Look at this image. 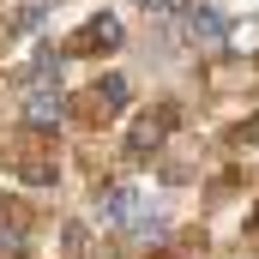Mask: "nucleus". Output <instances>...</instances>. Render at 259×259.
<instances>
[{"mask_svg":"<svg viewBox=\"0 0 259 259\" xmlns=\"http://www.w3.org/2000/svg\"><path fill=\"white\" fill-rule=\"evenodd\" d=\"M109 49H121V18H109V12L84 18V24L66 36V55H109Z\"/></svg>","mask_w":259,"mask_h":259,"instance_id":"nucleus-1","label":"nucleus"},{"mask_svg":"<svg viewBox=\"0 0 259 259\" xmlns=\"http://www.w3.org/2000/svg\"><path fill=\"white\" fill-rule=\"evenodd\" d=\"M187 36H193L199 49H223L229 18H223V12H211V6H187Z\"/></svg>","mask_w":259,"mask_h":259,"instance_id":"nucleus-2","label":"nucleus"},{"mask_svg":"<svg viewBox=\"0 0 259 259\" xmlns=\"http://www.w3.org/2000/svg\"><path fill=\"white\" fill-rule=\"evenodd\" d=\"M121 103H127V78H115V72H109V78H97V84H91V115H115Z\"/></svg>","mask_w":259,"mask_h":259,"instance_id":"nucleus-3","label":"nucleus"},{"mask_svg":"<svg viewBox=\"0 0 259 259\" xmlns=\"http://www.w3.org/2000/svg\"><path fill=\"white\" fill-rule=\"evenodd\" d=\"M139 211H145V199L133 193V187H109V199H103V217L109 223H133Z\"/></svg>","mask_w":259,"mask_h":259,"instance_id":"nucleus-4","label":"nucleus"},{"mask_svg":"<svg viewBox=\"0 0 259 259\" xmlns=\"http://www.w3.org/2000/svg\"><path fill=\"white\" fill-rule=\"evenodd\" d=\"M24 121H30V127H55V121H61V97H55V91H30Z\"/></svg>","mask_w":259,"mask_h":259,"instance_id":"nucleus-5","label":"nucleus"},{"mask_svg":"<svg viewBox=\"0 0 259 259\" xmlns=\"http://www.w3.org/2000/svg\"><path fill=\"white\" fill-rule=\"evenodd\" d=\"M169 121H175V109H163L157 121H139V127H133V151H139V157H145V151H157V145H163V133H169Z\"/></svg>","mask_w":259,"mask_h":259,"instance_id":"nucleus-6","label":"nucleus"},{"mask_svg":"<svg viewBox=\"0 0 259 259\" xmlns=\"http://www.w3.org/2000/svg\"><path fill=\"white\" fill-rule=\"evenodd\" d=\"M253 235H259V211H253Z\"/></svg>","mask_w":259,"mask_h":259,"instance_id":"nucleus-7","label":"nucleus"}]
</instances>
